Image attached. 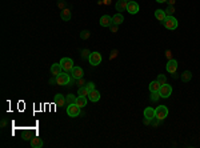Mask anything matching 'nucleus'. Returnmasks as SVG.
Masks as SVG:
<instances>
[{"label": "nucleus", "instance_id": "obj_30", "mask_svg": "<svg viewBox=\"0 0 200 148\" xmlns=\"http://www.w3.org/2000/svg\"><path fill=\"white\" fill-rule=\"evenodd\" d=\"M90 55H91L90 50H83V51H82V58H83V59H84V58H90Z\"/></svg>", "mask_w": 200, "mask_h": 148}, {"label": "nucleus", "instance_id": "obj_31", "mask_svg": "<svg viewBox=\"0 0 200 148\" xmlns=\"http://www.w3.org/2000/svg\"><path fill=\"white\" fill-rule=\"evenodd\" d=\"M86 87H87V88H88V90H90V91L95 90V84H94V83H87V84H86Z\"/></svg>", "mask_w": 200, "mask_h": 148}, {"label": "nucleus", "instance_id": "obj_6", "mask_svg": "<svg viewBox=\"0 0 200 148\" xmlns=\"http://www.w3.org/2000/svg\"><path fill=\"white\" fill-rule=\"evenodd\" d=\"M88 60H90V64L91 66H99L100 63H102V55L99 54V52H91V55H90V58H88Z\"/></svg>", "mask_w": 200, "mask_h": 148}, {"label": "nucleus", "instance_id": "obj_1", "mask_svg": "<svg viewBox=\"0 0 200 148\" xmlns=\"http://www.w3.org/2000/svg\"><path fill=\"white\" fill-rule=\"evenodd\" d=\"M163 23V26L167 28V30H176L178 28V19L175 18V16H167L166 19H164V22Z\"/></svg>", "mask_w": 200, "mask_h": 148}, {"label": "nucleus", "instance_id": "obj_32", "mask_svg": "<svg viewBox=\"0 0 200 148\" xmlns=\"http://www.w3.org/2000/svg\"><path fill=\"white\" fill-rule=\"evenodd\" d=\"M110 28H111V31L114 32V34H115V32H118V26H116V24H112Z\"/></svg>", "mask_w": 200, "mask_h": 148}, {"label": "nucleus", "instance_id": "obj_20", "mask_svg": "<svg viewBox=\"0 0 200 148\" xmlns=\"http://www.w3.org/2000/svg\"><path fill=\"white\" fill-rule=\"evenodd\" d=\"M160 87H162V84H160L158 80H154V82L150 83V91L151 92H158L160 90Z\"/></svg>", "mask_w": 200, "mask_h": 148}, {"label": "nucleus", "instance_id": "obj_29", "mask_svg": "<svg viewBox=\"0 0 200 148\" xmlns=\"http://www.w3.org/2000/svg\"><path fill=\"white\" fill-rule=\"evenodd\" d=\"M80 38H82L83 40H86V39H88V38H90V31H83L82 32V34H80Z\"/></svg>", "mask_w": 200, "mask_h": 148}, {"label": "nucleus", "instance_id": "obj_8", "mask_svg": "<svg viewBox=\"0 0 200 148\" xmlns=\"http://www.w3.org/2000/svg\"><path fill=\"white\" fill-rule=\"evenodd\" d=\"M167 71L170 72V74H175L176 70H178V62H176L175 59H171V60H168V63H167Z\"/></svg>", "mask_w": 200, "mask_h": 148}, {"label": "nucleus", "instance_id": "obj_26", "mask_svg": "<svg viewBox=\"0 0 200 148\" xmlns=\"http://www.w3.org/2000/svg\"><path fill=\"white\" fill-rule=\"evenodd\" d=\"M174 14H175V8H174V6H168V8L166 10V15H167V16H174Z\"/></svg>", "mask_w": 200, "mask_h": 148}, {"label": "nucleus", "instance_id": "obj_13", "mask_svg": "<svg viewBox=\"0 0 200 148\" xmlns=\"http://www.w3.org/2000/svg\"><path fill=\"white\" fill-rule=\"evenodd\" d=\"M62 71H63V68H62V66H60V63H55V64H52L51 66V75L58 76V75L62 74Z\"/></svg>", "mask_w": 200, "mask_h": 148}, {"label": "nucleus", "instance_id": "obj_12", "mask_svg": "<svg viewBox=\"0 0 200 148\" xmlns=\"http://www.w3.org/2000/svg\"><path fill=\"white\" fill-rule=\"evenodd\" d=\"M88 100H91L92 103L99 102V100H100V92L96 91V90L90 91V95H88Z\"/></svg>", "mask_w": 200, "mask_h": 148}, {"label": "nucleus", "instance_id": "obj_17", "mask_svg": "<svg viewBox=\"0 0 200 148\" xmlns=\"http://www.w3.org/2000/svg\"><path fill=\"white\" fill-rule=\"evenodd\" d=\"M31 147L32 148H42L43 147V140L39 136H35L34 139H31Z\"/></svg>", "mask_w": 200, "mask_h": 148}, {"label": "nucleus", "instance_id": "obj_11", "mask_svg": "<svg viewBox=\"0 0 200 148\" xmlns=\"http://www.w3.org/2000/svg\"><path fill=\"white\" fill-rule=\"evenodd\" d=\"M127 11L130 12L131 15H135L139 12V4L135 3V2H130L128 3V7H127Z\"/></svg>", "mask_w": 200, "mask_h": 148}, {"label": "nucleus", "instance_id": "obj_16", "mask_svg": "<svg viewBox=\"0 0 200 148\" xmlns=\"http://www.w3.org/2000/svg\"><path fill=\"white\" fill-rule=\"evenodd\" d=\"M54 102L58 107H62V106H64V103H66V98H64L62 94H56L54 98Z\"/></svg>", "mask_w": 200, "mask_h": 148}, {"label": "nucleus", "instance_id": "obj_23", "mask_svg": "<svg viewBox=\"0 0 200 148\" xmlns=\"http://www.w3.org/2000/svg\"><path fill=\"white\" fill-rule=\"evenodd\" d=\"M78 95H79V96H86V98H88V95H90V90H88L86 86H83V87L79 88Z\"/></svg>", "mask_w": 200, "mask_h": 148}, {"label": "nucleus", "instance_id": "obj_2", "mask_svg": "<svg viewBox=\"0 0 200 148\" xmlns=\"http://www.w3.org/2000/svg\"><path fill=\"white\" fill-rule=\"evenodd\" d=\"M55 78H56V84L58 86H68L71 83V76L66 74V72H62V74L55 76Z\"/></svg>", "mask_w": 200, "mask_h": 148}, {"label": "nucleus", "instance_id": "obj_35", "mask_svg": "<svg viewBox=\"0 0 200 148\" xmlns=\"http://www.w3.org/2000/svg\"><path fill=\"white\" fill-rule=\"evenodd\" d=\"M116 55H118V51H112V54H111V59L116 58Z\"/></svg>", "mask_w": 200, "mask_h": 148}, {"label": "nucleus", "instance_id": "obj_18", "mask_svg": "<svg viewBox=\"0 0 200 148\" xmlns=\"http://www.w3.org/2000/svg\"><path fill=\"white\" fill-rule=\"evenodd\" d=\"M144 118L146 119H150V120H154L155 119V110L151 107H147L144 110Z\"/></svg>", "mask_w": 200, "mask_h": 148}, {"label": "nucleus", "instance_id": "obj_9", "mask_svg": "<svg viewBox=\"0 0 200 148\" xmlns=\"http://www.w3.org/2000/svg\"><path fill=\"white\" fill-rule=\"evenodd\" d=\"M112 24H114V20H112L111 16L104 15V16L100 18V26L102 27H111Z\"/></svg>", "mask_w": 200, "mask_h": 148}, {"label": "nucleus", "instance_id": "obj_10", "mask_svg": "<svg viewBox=\"0 0 200 148\" xmlns=\"http://www.w3.org/2000/svg\"><path fill=\"white\" fill-rule=\"evenodd\" d=\"M71 75H72V79H80V78H83V75H84V72H83V68H80V67H74L71 70Z\"/></svg>", "mask_w": 200, "mask_h": 148}, {"label": "nucleus", "instance_id": "obj_38", "mask_svg": "<svg viewBox=\"0 0 200 148\" xmlns=\"http://www.w3.org/2000/svg\"><path fill=\"white\" fill-rule=\"evenodd\" d=\"M126 2H127V3H130V2H132V0H126Z\"/></svg>", "mask_w": 200, "mask_h": 148}, {"label": "nucleus", "instance_id": "obj_37", "mask_svg": "<svg viewBox=\"0 0 200 148\" xmlns=\"http://www.w3.org/2000/svg\"><path fill=\"white\" fill-rule=\"evenodd\" d=\"M156 2H158V3H166L167 0H156Z\"/></svg>", "mask_w": 200, "mask_h": 148}, {"label": "nucleus", "instance_id": "obj_24", "mask_svg": "<svg viewBox=\"0 0 200 148\" xmlns=\"http://www.w3.org/2000/svg\"><path fill=\"white\" fill-rule=\"evenodd\" d=\"M192 79V74L190 71H184L183 74H182V80L184 83H187V82H190V80Z\"/></svg>", "mask_w": 200, "mask_h": 148}, {"label": "nucleus", "instance_id": "obj_27", "mask_svg": "<svg viewBox=\"0 0 200 148\" xmlns=\"http://www.w3.org/2000/svg\"><path fill=\"white\" fill-rule=\"evenodd\" d=\"M159 99H160L159 91H158V92H151V100H152V102H158Z\"/></svg>", "mask_w": 200, "mask_h": 148}, {"label": "nucleus", "instance_id": "obj_7", "mask_svg": "<svg viewBox=\"0 0 200 148\" xmlns=\"http://www.w3.org/2000/svg\"><path fill=\"white\" fill-rule=\"evenodd\" d=\"M60 66H62L63 68V71H71L72 68H74V62H72V59L71 58H63L62 60H60Z\"/></svg>", "mask_w": 200, "mask_h": 148}, {"label": "nucleus", "instance_id": "obj_4", "mask_svg": "<svg viewBox=\"0 0 200 148\" xmlns=\"http://www.w3.org/2000/svg\"><path fill=\"white\" fill-rule=\"evenodd\" d=\"M80 114V107L78 104H68L67 107V115L70 116V118H76V116H79Z\"/></svg>", "mask_w": 200, "mask_h": 148}, {"label": "nucleus", "instance_id": "obj_36", "mask_svg": "<svg viewBox=\"0 0 200 148\" xmlns=\"http://www.w3.org/2000/svg\"><path fill=\"white\" fill-rule=\"evenodd\" d=\"M168 4H170V6H174V4H175V0H168Z\"/></svg>", "mask_w": 200, "mask_h": 148}, {"label": "nucleus", "instance_id": "obj_5", "mask_svg": "<svg viewBox=\"0 0 200 148\" xmlns=\"http://www.w3.org/2000/svg\"><path fill=\"white\" fill-rule=\"evenodd\" d=\"M159 94H160V98H164V99L170 98L171 94H172V87L168 83L163 84V86L160 87V90H159Z\"/></svg>", "mask_w": 200, "mask_h": 148}, {"label": "nucleus", "instance_id": "obj_25", "mask_svg": "<svg viewBox=\"0 0 200 148\" xmlns=\"http://www.w3.org/2000/svg\"><path fill=\"white\" fill-rule=\"evenodd\" d=\"M76 98H78V96H74L72 94L67 95V96H66V103H67V104H74V103L76 102Z\"/></svg>", "mask_w": 200, "mask_h": 148}, {"label": "nucleus", "instance_id": "obj_22", "mask_svg": "<svg viewBox=\"0 0 200 148\" xmlns=\"http://www.w3.org/2000/svg\"><path fill=\"white\" fill-rule=\"evenodd\" d=\"M112 20H114V24H116V26H119V24H122L124 22V18L122 14H116L112 16Z\"/></svg>", "mask_w": 200, "mask_h": 148}, {"label": "nucleus", "instance_id": "obj_28", "mask_svg": "<svg viewBox=\"0 0 200 148\" xmlns=\"http://www.w3.org/2000/svg\"><path fill=\"white\" fill-rule=\"evenodd\" d=\"M158 82H159L160 84H162V86H163V84H166V83H167V78H166V75H158Z\"/></svg>", "mask_w": 200, "mask_h": 148}, {"label": "nucleus", "instance_id": "obj_34", "mask_svg": "<svg viewBox=\"0 0 200 148\" xmlns=\"http://www.w3.org/2000/svg\"><path fill=\"white\" fill-rule=\"evenodd\" d=\"M166 56H167L168 60H171V59H172V52H171V51H167V52H166Z\"/></svg>", "mask_w": 200, "mask_h": 148}, {"label": "nucleus", "instance_id": "obj_21", "mask_svg": "<svg viewBox=\"0 0 200 148\" xmlns=\"http://www.w3.org/2000/svg\"><path fill=\"white\" fill-rule=\"evenodd\" d=\"M75 104H78L80 108H82V107H86V106H87V98H86V96H78V98H76Z\"/></svg>", "mask_w": 200, "mask_h": 148}, {"label": "nucleus", "instance_id": "obj_15", "mask_svg": "<svg viewBox=\"0 0 200 148\" xmlns=\"http://www.w3.org/2000/svg\"><path fill=\"white\" fill-rule=\"evenodd\" d=\"M115 7H116V11L123 12V11L127 10L128 3L126 2V0H118V2H116V4H115Z\"/></svg>", "mask_w": 200, "mask_h": 148}, {"label": "nucleus", "instance_id": "obj_14", "mask_svg": "<svg viewBox=\"0 0 200 148\" xmlns=\"http://www.w3.org/2000/svg\"><path fill=\"white\" fill-rule=\"evenodd\" d=\"M60 18H62L64 22H70L72 18V12L68 10V8H64V10H62V12H60Z\"/></svg>", "mask_w": 200, "mask_h": 148}, {"label": "nucleus", "instance_id": "obj_3", "mask_svg": "<svg viewBox=\"0 0 200 148\" xmlns=\"http://www.w3.org/2000/svg\"><path fill=\"white\" fill-rule=\"evenodd\" d=\"M168 116V108L166 106H159L158 108H155V119L164 120Z\"/></svg>", "mask_w": 200, "mask_h": 148}, {"label": "nucleus", "instance_id": "obj_33", "mask_svg": "<svg viewBox=\"0 0 200 148\" xmlns=\"http://www.w3.org/2000/svg\"><path fill=\"white\" fill-rule=\"evenodd\" d=\"M76 82H78V84L80 87H83L84 86V80H83V78H80V79H76Z\"/></svg>", "mask_w": 200, "mask_h": 148}, {"label": "nucleus", "instance_id": "obj_19", "mask_svg": "<svg viewBox=\"0 0 200 148\" xmlns=\"http://www.w3.org/2000/svg\"><path fill=\"white\" fill-rule=\"evenodd\" d=\"M155 18L158 19L159 22H164V19L167 18L166 11H163V10H156V11H155Z\"/></svg>", "mask_w": 200, "mask_h": 148}]
</instances>
